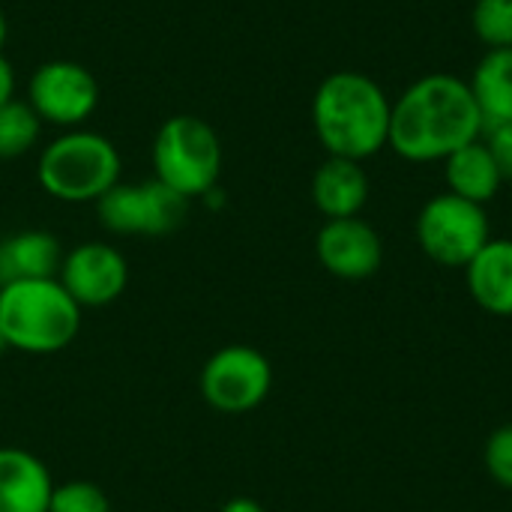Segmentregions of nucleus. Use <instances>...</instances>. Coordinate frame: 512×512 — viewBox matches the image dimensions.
Masks as SVG:
<instances>
[{
  "instance_id": "obj_1",
  "label": "nucleus",
  "mask_w": 512,
  "mask_h": 512,
  "mask_svg": "<svg viewBox=\"0 0 512 512\" xmlns=\"http://www.w3.org/2000/svg\"><path fill=\"white\" fill-rule=\"evenodd\" d=\"M483 129L471 84L450 72H432L393 102L387 147L405 162H444L459 147L483 138Z\"/></svg>"
},
{
  "instance_id": "obj_22",
  "label": "nucleus",
  "mask_w": 512,
  "mask_h": 512,
  "mask_svg": "<svg viewBox=\"0 0 512 512\" xmlns=\"http://www.w3.org/2000/svg\"><path fill=\"white\" fill-rule=\"evenodd\" d=\"M483 141L504 180H512V123H498L483 132Z\"/></svg>"
},
{
  "instance_id": "obj_21",
  "label": "nucleus",
  "mask_w": 512,
  "mask_h": 512,
  "mask_svg": "<svg viewBox=\"0 0 512 512\" xmlns=\"http://www.w3.org/2000/svg\"><path fill=\"white\" fill-rule=\"evenodd\" d=\"M483 465L501 489L512 492V423L489 435L486 450H483Z\"/></svg>"
},
{
  "instance_id": "obj_11",
  "label": "nucleus",
  "mask_w": 512,
  "mask_h": 512,
  "mask_svg": "<svg viewBox=\"0 0 512 512\" xmlns=\"http://www.w3.org/2000/svg\"><path fill=\"white\" fill-rule=\"evenodd\" d=\"M315 255L330 276L345 282H363L381 270L384 243L381 234L360 216L327 219L315 237Z\"/></svg>"
},
{
  "instance_id": "obj_19",
  "label": "nucleus",
  "mask_w": 512,
  "mask_h": 512,
  "mask_svg": "<svg viewBox=\"0 0 512 512\" xmlns=\"http://www.w3.org/2000/svg\"><path fill=\"white\" fill-rule=\"evenodd\" d=\"M471 27L486 48H512V0H477Z\"/></svg>"
},
{
  "instance_id": "obj_9",
  "label": "nucleus",
  "mask_w": 512,
  "mask_h": 512,
  "mask_svg": "<svg viewBox=\"0 0 512 512\" xmlns=\"http://www.w3.org/2000/svg\"><path fill=\"white\" fill-rule=\"evenodd\" d=\"M27 105L42 123L75 129L99 105V81L93 72L72 60H48L36 66L27 84Z\"/></svg>"
},
{
  "instance_id": "obj_17",
  "label": "nucleus",
  "mask_w": 512,
  "mask_h": 512,
  "mask_svg": "<svg viewBox=\"0 0 512 512\" xmlns=\"http://www.w3.org/2000/svg\"><path fill=\"white\" fill-rule=\"evenodd\" d=\"M468 84L486 129L512 123V48H486Z\"/></svg>"
},
{
  "instance_id": "obj_13",
  "label": "nucleus",
  "mask_w": 512,
  "mask_h": 512,
  "mask_svg": "<svg viewBox=\"0 0 512 512\" xmlns=\"http://www.w3.org/2000/svg\"><path fill=\"white\" fill-rule=\"evenodd\" d=\"M51 471L21 447H0V512H48Z\"/></svg>"
},
{
  "instance_id": "obj_15",
  "label": "nucleus",
  "mask_w": 512,
  "mask_h": 512,
  "mask_svg": "<svg viewBox=\"0 0 512 512\" xmlns=\"http://www.w3.org/2000/svg\"><path fill=\"white\" fill-rule=\"evenodd\" d=\"M63 246L48 231H15L0 240V288L27 279H54L60 273Z\"/></svg>"
},
{
  "instance_id": "obj_6",
  "label": "nucleus",
  "mask_w": 512,
  "mask_h": 512,
  "mask_svg": "<svg viewBox=\"0 0 512 512\" xmlns=\"http://www.w3.org/2000/svg\"><path fill=\"white\" fill-rule=\"evenodd\" d=\"M489 240L492 225L486 207L453 192L429 198L417 216V243L441 267L465 270Z\"/></svg>"
},
{
  "instance_id": "obj_18",
  "label": "nucleus",
  "mask_w": 512,
  "mask_h": 512,
  "mask_svg": "<svg viewBox=\"0 0 512 512\" xmlns=\"http://www.w3.org/2000/svg\"><path fill=\"white\" fill-rule=\"evenodd\" d=\"M42 120L27 102H9L0 108V159H18L36 147Z\"/></svg>"
},
{
  "instance_id": "obj_3",
  "label": "nucleus",
  "mask_w": 512,
  "mask_h": 512,
  "mask_svg": "<svg viewBox=\"0 0 512 512\" xmlns=\"http://www.w3.org/2000/svg\"><path fill=\"white\" fill-rule=\"evenodd\" d=\"M81 330V306L60 279H27L0 288V339L21 354L66 351Z\"/></svg>"
},
{
  "instance_id": "obj_25",
  "label": "nucleus",
  "mask_w": 512,
  "mask_h": 512,
  "mask_svg": "<svg viewBox=\"0 0 512 512\" xmlns=\"http://www.w3.org/2000/svg\"><path fill=\"white\" fill-rule=\"evenodd\" d=\"M3 42H6V15L0 9V48H3Z\"/></svg>"
},
{
  "instance_id": "obj_12",
  "label": "nucleus",
  "mask_w": 512,
  "mask_h": 512,
  "mask_svg": "<svg viewBox=\"0 0 512 512\" xmlns=\"http://www.w3.org/2000/svg\"><path fill=\"white\" fill-rule=\"evenodd\" d=\"M369 174L363 162L327 156L312 177V201L324 219L360 216L369 201Z\"/></svg>"
},
{
  "instance_id": "obj_8",
  "label": "nucleus",
  "mask_w": 512,
  "mask_h": 512,
  "mask_svg": "<svg viewBox=\"0 0 512 512\" xmlns=\"http://www.w3.org/2000/svg\"><path fill=\"white\" fill-rule=\"evenodd\" d=\"M273 387L270 360L252 345H225L201 369V396L219 414L255 411Z\"/></svg>"
},
{
  "instance_id": "obj_10",
  "label": "nucleus",
  "mask_w": 512,
  "mask_h": 512,
  "mask_svg": "<svg viewBox=\"0 0 512 512\" xmlns=\"http://www.w3.org/2000/svg\"><path fill=\"white\" fill-rule=\"evenodd\" d=\"M57 279L81 309H102L123 297L129 285V264L120 249L90 240L63 252Z\"/></svg>"
},
{
  "instance_id": "obj_14",
  "label": "nucleus",
  "mask_w": 512,
  "mask_h": 512,
  "mask_svg": "<svg viewBox=\"0 0 512 512\" xmlns=\"http://www.w3.org/2000/svg\"><path fill=\"white\" fill-rule=\"evenodd\" d=\"M465 282L480 309L512 318V240L492 237L465 267Z\"/></svg>"
},
{
  "instance_id": "obj_20",
  "label": "nucleus",
  "mask_w": 512,
  "mask_h": 512,
  "mask_svg": "<svg viewBox=\"0 0 512 512\" xmlns=\"http://www.w3.org/2000/svg\"><path fill=\"white\" fill-rule=\"evenodd\" d=\"M48 512H111L108 495L90 480H69L54 486Z\"/></svg>"
},
{
  "instance_id": "obj_4",
  "label": "nucleus",
  "mask_w": 512,
  "mask_h": 512,
  "mask_svg": "<svg viewBox=\"0 0 512 512\" xmlns=\"http://www.w3.org/2000/svg\"><path fill=\"white\" fill-rule=\"evenodd\" d=\"M120 168L123 162L114 141L99 132L69 129L42 150L36 180L51 198L84 204L99 201L108 189H114L120 183Z\"/></svg>"
},
{
  "instance_id": "obj_24",
  "label": "nucleus",
  "mask_w": 512,
  "mask_h": 512,
  "mask_svg": "<svg viewBox=\"0 0 512 512\" xmlns=\"http://www.w3.org/2000/svg\"><path fill=\"white\" fill-rule=\"evenodd\" d=\"M219 512H264V507L255 498H231L228 504H222Z\"/></svg>"
},
{
  "instance_id": "obj_2",
  "label": "nucleus",
  "mask_w": 512,
  "mask_h": 512,
  "mask_svg": "<svg viewBox=\"0 0 512 512\" xmlns=\"http://www.w3.org/2000/svg\"><path fill=\"white\" fill-rule=\"evenodd\" d=\"M393 102L384 87L357 72H330L312 96V126L330 156L366 162L390 141Z\"/></svg>"
},
{
  "instance_id": "obj_7",
  "label": "nucleus",
  "mask_w": 512,
  "mask_h": 512,
  "mask_svg": "<svg viewBox=\"0 0 512 512\" xmlns=\"http://www.w3.org/2000/svg\"><path fill=\"white\" fill-rule=\"evenodd\" d=\"M96 210L111 234L162 237L180 228L189 213V201L153 177L144 183H117L96 201Z\"/></svg>"
},
{
  "instance_id": "obj_16",
  "label": "nucleus",
  "mask_w": 512,
  "mask_h": 512,
  "mask_svg": "<svg viewBox=\"0 0 512 512\" xmlns=\"http://www.w3.org/2000/svg\"><path fill=\"white\" fill-rule=\"evenodd\" d=\"M444 177L450 186L447 192L468 198L474 204H483V207H486V201H492L501 192V183H504V177H501V171H498L483 138L450 153L444 159Z\"/></svg>"
},
{
  "instance_id": "obj_23",
  "label": "nucleus",
  "mask_w": 512,
  "mask_h": 512,
  "mask_svg": "<svg viewBox=\"0 0 512 512\" xmlns=\"http://www.w3.org/2000/svg\"><path fill=\"white\" fill-rule=\"evenodd\" d=\"M12 93H15V69L0 51V108L12 102Z\"/></svg>"
},
{
  "instance_id": "obj_26",
  "label": "nucleus",
  "mask_w": 512,
  "mask_h": 512,
  "mask_svg": "<svg viewBox=\"0 0 512 512\" xmlns=\"http://www.w3.org/2000/svg\"><path fill=\"white\" fill-rule=\"evenodd\" d=\"M3 348H6V345H3V339H0V351H3Z\"/></svg>"
},
{
  "instance_id": "obj_5",
  "label": "nucleus",
  "mask_w": 512,
  "mask_h": 512,
  "mask_svg": "<svg viewBox=\"0 0 512 512\" xmlns=\"http://www.w3.org/2000/svg\"><path fill=\"white\" fill-rule=\"evenodd\" d=\"M153 171L156 180L186 201L207 198L222 174V141L216 129L192 114L168 117L153 138Z\"/></svg>"
}]
</instances>
